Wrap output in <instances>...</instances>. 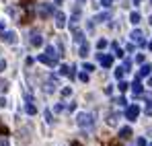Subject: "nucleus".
I'll use <instances>...</instances> for the list:
<instances>
[{"label":"nucleus","instance_id":"nucleus-11","mask_svg":"<svg viewBox=\"0 0 152 146\" xmlns=\"http://www.w3.org/2000/svg\"><path fill=\"white\" fill-rule=\"evenodd\" d=\"M72 33H74V41H76V43H82V41H84V33H82L80 29L72 27Z\"/></svg>","mask_w":152,"mask_h":146},{"label":"nucleus","instance_id":"nucleus-24","mask_svg":"<svg viewBox=\"0 0 152 146\" xmlns=\"http://www.w3.org/2000/svg\"><path fill=\"white\" fill-rule=\"evenodd\" d=\"M115 103H117V105H119V107H127V101L124 97H119L117 99V101H115Z\"/></svg>","mask_w":152,"mask_h":146},{"label":"nucleus","instance_id":"nucleus-38","mask_svg":"<svg viewBox=\"0 0 152 146\" xmlns=\"http://www.w3.org/2000/svg\"><path fill=\"white\" fill-rule=\"evenodd\" d=\"M72 146H82V144H80V142H72Z\"/></svg>","mask_w":152,"mask_h":146},{"label":"nucleus","instance_id":"nucleus-43","mask_svg":"<svg viewBox=\"0 0 152 146\" xmlns=\"http://www.w3.org/2000/svg\"><path fill=\"white\" fill-rule=\"evenodd\" d=\"M150 4H152V0H150Z\"/></svg>","mask_w":152,"mask_h":146},{"label":"nucleus","instance_id":"nucleus-28","mask_svg":"<svg viewBox=\"0 0 152 146\" xmlns=\"http://www.w3.org/2000/svg\"><path fill=\"white\" fill-rule=\"evenodd\" d=\"M0 136H8V130H6V125H2V123H0Z\"/></svg>","mask_w":152,"mask_h":146},{"label":"nucleus","instance_id":"nucleus-34","mask_svg":"<svg viewBox=\"0 0 152 146\" xmlns=\"http://www.w3.org/2000/svg\"><path fill=\"white\" fill-rule=\"evenodd\" d=\"M4 70H6V62H4V60H0V72H4Z\"/></svg>","mask_w":152,"mask_h":146},{"label":"nucleus","instance_id":"nucleus-31","mask_svg":"<svg viewBox=\"0 0 152 146\" xmlns=\"http://www.w3.org/2000/svg\"><path fill=\"white\" fill-rule=\"evenodd\" d=\"M136 146H146V140H144V138H138V142H136Z\"/></svg>","mask_w":152,"mask_h":146},{"label":"nucleus","instance_id":"nucleus-12","mask_svg":"<svg viewBox=\"0 0 152 146\" xmlns=\"http://www.w3.org/2000/svg\"><path fill=\"white\" fill-rule=\"evenodd\" d=\"M88 51H91V45H88V41H82V43H80V54H78V56L86 58V56H88Z\"/></svg>","mask_w":152,"mask_h":146},{"label":"nucleus","instance_id":"nucleus-42","mask_svg":"<svg viewBox=\"0 0 152 146\" xmlns=\"http://www.w3.org/2000/svg\"><path fill=\"white\" fill-rule=\"evenodd\" d=\"M146 146H152V144H146Z\"/></svg>","mask_w":152,"mask_h":146},{"label":"nucleus","instance_id":"nucleus-22","mask_svg":"<svg viewBox=\"0 0 152 146\" xmlns=\"http://www.w3.org/2000/svg\"><path fill=\"white\" fill-rule=\"evenodd\" d=\"M78 78H80L82 82H88V72H80V74H78Z\"/></svg>","mask_w":152,"mask_h":146},{"label":"nucleus","instance_id":"nucleus-33","mask_svg":"<svg viewBox=\"0 0 152 146\" xmlns=\"http://www.w3.org/2000/svg\"><path fill=\"white\" fill-rule=\"evenodd\" d=\"M146 113H148V115H152V101L146 105Z\"/></svg>","mask_w":152,"mask_h":146},{"label":"nucleus","instance_id":"nucleus-14","mask_svg":"<svg viewBox=\"0 0 152 146\" xmlns=\"http://www.w3.org/2000/svg\"><path fill=\"white\" fill-rule=\"evenodd\" d=\"M119 136H121V138H129V136H132V128H129V125L119 128Z\"/></svg>","mask_w":152,"mask_h":146},{"label":"nucleus","instance_id":"nucleus-23","mask_svg":"<svg viewBox=\"0 0 152 146\" xmlns=\"http://www.w3.org/2000/svg\"><path fill=\"white\" fill-rule=\"evenodd\" d=\"M127 87H129V84H127L126 80H119V91H121V93H124V91H127Z\"/></svg>","mask_w":152,"mask_h":146},{"label":"nucleus","instance_id":"nucleus-27","mask_svg":"<svg viewBox=\"0 0 152 146\" xmlns=\"http://www.w3.org/2000/svg\"><path fill=\"white\" fill-rule=\"evenodd\" d=\"M70 93H72V89H70V87H66V89H62V97H68Z\"/></svg>","mask_w":152,"mask_h":146},{"label":"nucleus","instance_id":"nucleus-35","mask_svg":"<svg viewBox=\"0 0 152 146\" xmlns=\"http://www.w3.org/2000/svg\"><path fill=\"white\" fill-rule=\"evenodd\" d=\"M66 109H68V111H74V109H76V103H70V105H68Z\"/></svg>","mask_w":152,"mask_h":146},{"label":"nucleus","instance_id":"nucleus-40","mask_svg":"<svg viewBox=\"0 0 152 146\" xmlns=\"http://www.w3.org/2000/svg\"><path fill=\"white\" fill-rule=\"evenodd\" d=\"M148 23H150V25H152V15H150V19H148Z\"/></svg>","mask_w":152,"mask_h":146},{"label":"nucleus","instance_id":"nucleus-32","mask_svg":"<svg viewBox=\"0 0 152 146\" xmlns=\"http://www.w3.org/2000/svg\"><path fill=\"white\" fill-rule=\"evenodd\" d=\"M53 111H64V105H62V103H58V105L53 107Z\"/></svg>","mask_w":152,"mask_h":146},{"label":"nucleus","instance_id":"nucleus-15","mask_svg":"<svg viewBox=\"0 0 152 146\" xmlns=\"http://www.w3.org/2000/svg\"><path fill=\"white\" fill-rule=\"evenodd\" d=\"M129 23H134V25L140 23V12H138V10H134V12L129 15Z\"/></svg>","mask_w":152,"mask_h":146},{"label":"nucleus","instance_id":"nucleus-20","mask_svg":"<svg viewBox=\"0 0 152 146\" xmlns=\"http://www.w3.org/2000/svg\"><path fill=\"white\" fill-rule=\"evenodd\" d=\"M107 123H109V125H115V123H117V115H115V113H111V115H109V120H107Z\"/></svg>","mask_w":152,"mask_h":146},{"label":"nucleus","instance_id":"nucleus-29","mask_svg":"<svg viewBox=\"0 0 152 146\" xmlns=\"http://www.w3.org/2000/svg\"><path fill=\"white\" fill-rule=\"evenodd\" d=\"M101 6L103 8H109L111 6V0H101Z\"/></svg>","mask_w":152,"mask_h":146},{"label":"nucleus","instance_id":"nucleus-7","mask_svg":"<svg viewBox=\"0 0 152 146\" xmlns=\"http://www.w3.org/2000/svg\"><path fill=\"white\" fill-rule=\"evenodd\" d=\"M129 87H132V93H134V97H140V95L144 93V87H142L140 78H136V80H134V82H132Z\"/></svg>","mask_w":152,"mask_h":146},{"label":"nucleus","instance_id":"nucleus-2","mask_svg":"<svg viewBox=\"0 0 152 146\" xmlns=\"http://www.w3.org/2000/svg\"><path fill=\"white\" fill-rule=\"evenodd\" d=\"M138 115H140V107H138V105H127V107H126V120L136 122Z\"/></svg>","mask_w":152,"mask_h":146},{"label":"nucleus","instance_id":"nucleus-26","mask_svg":"<svg viewBox=\"0 0 152 146\" xmlns=\"http://www.w3.org/2000/svg\"><path fill=\"white\" fill-rule=\"evenodd\" d=\"M82 70H86V72H93V70H95V66H93V64H84V66H82Z\"/></svg>","mask_w":152,"mask_h":146},{"label":"nucleus","instance_id":"nucleus-21","mask_svg":"<svg viewBox=\"0 0 152 146\" xmlns=\"http://www.w3.org/2000/svg\"><path fill=\"white\" fill-rule=\"evenodd\" d=\"M97 48H99V49L103 51V49L107 48V41H105V39H99V41H97Z\"/></svg>","mask_w":152,"mask_h":146},{"label":"nucleus","instance_id":"nucleus-41","mask_svg":"<svg viewBox=\"0 0 152 146\" xmlns=\"http://www.w3.org/2000/svg\"><path fill=\"white\" fill-rule=\"evenodd\" d=\"M148 48H150V51H152V41H150V45H148Z\"/></svg>","mask_w":152,"mask_h":146},{"label":"nucleus","instance_id":"nucleus-37","mask_svg":"<svg viewBox=\"0 0 152 146\" xmlns=\"http://www.w3.org/2000/svg\"><path fill=\"white\" fill-rule=\"evenodd\" d=\"M2 31H4V25H2V21H0V33H2Z\"/></svg>","mask_w":152,"mask_h":146},{"label":"nucleus","instance_id":"nucleus-4","mask_svg":"<svg viewBox=\"0 0 152 146\" xmlns=\"http://www.w3.org/2000/svg\"><path fill=\"white\" fill-rule=\"evenodd\" d=\"M56 10H53V4H39V17H43V19H48L50 15H53Z\"/></svg>","mask_w":152,"mask_h":146},{"label":"nucleus","instance_id":"nucleus-30","mask_svg":"<svg viewBox=\"0 0 152 146\" xmlns=\"http://www.w3.org/2000/svg\"><path fill=\"white\" fill-rule=\"evenodd\" d=\"M136 62H138V64H144V56L138 54V56H136Z\"/></svg>","mask_w":152,"mask_h":146},{"label":"nucleus","instance_id":"nucleus-16","mask_svg":"<svg viewBox=\"0 0 152 146\" xmlns=\"http://www.w3.org/2000/svg\"><path fill=\"white\" fill-rule=\"evenodd\" d=\"M25 111L29 113V115H35V113H37V107H35V105L29 101V103H27V107H25Z\"/></svg>","mask_w":152,"mask_h":146},{"label":"nucleus","instance_id":"nucleus-36","mask_svg":"<svg viewBox=\"0 0 152 146\" xmlns=\"http://www.w3.org/2000/svg\"><path fill=\"white\" fill-rule=\"evenodd\" d=\"M0 146H8V142L6 140H0Z\"/></svg>","mask_w":152,"mask_h":146},{"label":"nucleus","instance_id":"nucleus-10","mask_svg":"<svg viewBox=\"0 0 152 146\" xmlns=\"http://www.w3.org/2000/svg\"><path fill=\"white\" fill-rule=\"evenodd\" d=\"M150 72H152V66H150V64H142V68H140V74H138V78L150 76Z\"/></svg>","mask_w":152,"mask_h":146},{"label":"nucleus","instance_id":"nucleus-13","mask_svg":"<svg viewBox=\"0 0 152 146\" xmlns=\"http://www.w3.org/2000/svg\"><path fill=\"white\" fill-rule=\"evenodd\" d=\"M109 17H111V12H101V15H97L93 21H95V23H105V21H109Z\"/></svg>","mask_w":152,"mask_h":146},{"label":"nucleus","instance_id":"nucleus-5","mask_svg":"<svg viewBox=\"0 0 152 146\" xmlns=\"http://www.w3.org/2000/svg\"><path fill=\"white\" fill-rule=\"evenodd\" d=\"M97 60L101 62L103 68H111V66H113V58L107 56V54H97Z\"/></svg>","mask_w":152,"mask_h":146},{"label":"nucleus","instance_id":"nucleus-8","mask_svg":"<svg viewBox=\"0 0 152 146\" xmlns=\"http://www.w3.org/2000/svg\"><path fill=\"white\" fill-rule=\"evenodd\" d=\"M0 35H2V39H4L6 43H15V41H17V33H12V31H2Z\"/></svg>","mask_w":152,"mask_h":146},{"label":"nucleus","instance_id":"nucleus-39","mask_svg":"<svg viewBox=\"0 0 152 146\" xmlns=\"http://www.w3.org/2000/svg\"><path fill=\"white\" fill-rule=\"evenodd\" d=\"M148 87H152V76H150V80H148Z\"/></svg>","mask_w":152,"mask_h":146},{"label":"nucleus","instance_id":"nucleus-6","mask_svg":"<svg viewBox=\"0 0 152 146\" xmlns=\"http://www.w3.org/2000/svg\"><path fill=\"white\" fill-rule=\"evenodd\" d=\"M53 17H56V27H58V29H64V27H66V15H64L62 10H56Z\"/></svg>","mask_w":152,"mask_h":146},{"label":"nucleus","instance_id":"nucleus-19","mask_svg":"<svg viewBox=\"0 0 152 146\" xmlns=\"http://www.w3.org/2000/svg\"><path fill=\"white\" fill-rule=\"evenodd\" d=\"M0 91H2V93L8 91V80H2V78H0Z\"/></svg>","mask_w":152,"mask_h":146},{"label":"nucleus","instance_id":"nucleus-25","mask_svg":"<svg viewBox=\"0 0 152 146\" xmlns=\"http://www.w3.org/2000/svg\"><path fill=\"white\" fill-rule=\"evenodd\" d=\"M43 115H45V122H48V123L53 122V120H51V111H50V109H45V113H43Z\"/></svg>","mask_w":152,"mask_h":146},{"label":"nucleus","instance_id":"nucleus-17","mask_svg":"<svg viewBox=\"0 0 152 146\" xmlns=\"http://www.w3.org/2000/svg\"><path fill=\"white\" fill-rule=\"evenodd\" d=\"M70 70H72V66H60V74H64V76H70Z\"/></svg>","mask_w":152,"mask_h":146},{"label":"nucleus","instance_id":"nucleus-1","mask_svg":"<svg viewBox=\"0 0 152 146\" xmlns=\"http://www.w3.org/2000/svg\"><path fill=\"white\" fill-rule=\"evenodd\" d=\"M76 123H78L80 128H93V123H95V115H93V113L82 111V113H78V115H76Z\"/></svg>","mask_w":152,"mask_h":146},{"label":"nucleus","instance_id":"nucleus-18","mask_svg":"<svg viewBox=\"0 0 152 146\" xmlns=\"http://www.w3.org/2000/svg\"><path fill=\"white\" fill-rule=\"evenodd\" d=\"M124 74H126V68H121V66H119V68L115 70V78H117V80H121V78H124Z\"/></svg>","mask_w":152,"mask_h":146},{"label":"nucleus","instance_id":"nucleus-3","mask_svg":"<svg viewBox=\"0 0 152 146\" xmlns=\"http://www.w3.org/2000/svg\"><path fill=\"white\" fill-rule=\"evenodd\" d=\"M129 37H132V41H134V43H138L140 48H142V45H146V41H144V33H142L140 29H134Z\"/></svg>","mask_w":152,"mask_h":146},{"label":"nucleus","instance_id":"nucleus-9","mask_svg":"<svg viewBox=\"0 0 152 146\" xmlns=\"http://www.w3.org/2000/svg\"><path fill=\"white\" fill-rule=\"evenodd\" d=\"M31 45H33V48H39V45H43V37H41L39 33H33V35H31Z\"/></svg>","mask_w":152,"mask_h":146}]
</instances>
